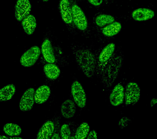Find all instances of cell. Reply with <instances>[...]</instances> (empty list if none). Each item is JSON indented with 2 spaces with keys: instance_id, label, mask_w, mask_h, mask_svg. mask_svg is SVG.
I'll return each instance as SVG.
<instances>
[{
  "instance_id": "6da1fadb",
  "label": "cell",
  "mask_w": 157,
  "mask_h": 139,
  "mask_svg": "<svg viewBox=\"0 0 157 139\" xmlns=\"http://www.w3.org/2000/svg\"><path fill=\"white\" fill-rule=\"evenodd\" d=\"M124 60L122 53L115 52L99 78L103 85V91H107L112 86L122 68Z\"/></svg>"
},
{
  "instance_id": "7a4b0ae2",
  "label": "cell",
  "mask_w": 157,
  "mask_h": 139,
  "mask_svg": "<svg viewBox=\"0 0 157 139\" xmlns=\"http://www.w3.org/2000/svg\"><path fill=\"white\" fill-rule=\"evenodd\" d=\"M76 64L79 70L87 78L95 75L97 57L95 53L86 48L78 49L73 52Z\"/></svg>"
},
{
  "instance_id": "3957f363",
  "label": "cell",
  "mask_w": 157,
  "mask_h": 139,
  "mask_svg": "<svg viewBox=\"0 0 157 139\" xmlns=\"http://www.w3.org/2000/svg\"><path fill=\"white\" fill-rule=\"evenodd\" d=\"M116 46L115 43L110 42L101 51L97 57L95 75L99 78L104 68L112 57L115 52Z\"/></svg>"
},
{
  "instance_id": "277c9868",
  "label": "cell",
  "mask_w": 157,
  "mask_h": 139,
  "mask_svg": "<svg viewBox=\"0 0 157 139\" xmlns=\"http://www.w3.org/2000/svg\"><path fill=\"white\" fill-rule=\"evenodd\" d=\"M141 96V89L139 85L135 82H130L124 89L125 106L134 105L139 101Z\"/></svg>"
},
{
  "instance_id": "5b68a950",
  "label": "cell",
  "mask_w": 157,
  "mask_h": 139,
  "mask_svg": "<svg viewBox=\"0 0 157 139\" xmlns=\"http://www.w3.org/2000/svg\"><path fill=\"white\" fill-rule=\"evenodd\" d=\"M71 93L75 103L79 108H85L87 104V96L82 84L78 81L72 82Z\"/></svg>"
},
{
  "instance_id": "8992f818",
  "label": "cell",
  "mask_w": 157,
  "mask_h": 139,
  "mask_svg": "<svg viewBox=\"0 0 157 139\" xmlns=\"http://www.w3.org/2000/svg\"><path fill=\"white\" fill-rule=\"evenodd\" d=\"M40 53L41 51L38 46H33L22 55L20 60L21 64L25 68L33 66L39 59Z\"/></svg>"
},
{
  "instance_id": "52a82bcc",
  "label": "cell",
  "mask_w": 157,
  "mask_h": 139,
  "mask_svg": "<svg viewBox=\"0 0 157 139\" xmlns=\"http://www.w3.org/2000/svg\"><path fill=\"white\" fill-rule=\"evenodd\" d=\"M72 21L78 30L85 31L88 26V20L84 12L77 5L72 7Z\"/></svg>"
},
{
  "instance_id": "ba28073f",
  "label": "cell",
  "mask_w": 157,
  "mask_h": 139,
  "mask_svg": "<svg viewBox=\"0 0 157 139\" xmlns=\"http://www.w3.org/2000/svg\"><path fill=\"white\" fill-rule=\"evenodd\" d=\"M31 9V4L29 0H17L14 8V16L16 20L21 21L29 15Z\"/></svg>"
},
{
  "instance_id": "9c48e42d",
  "label": "cell",
  "mask_w": 157,
  "mask_h": 139,
  "mask_svg": "<svg viewBox=\"0 0 157 139\" xmlns=\"http://www.w3.org/2000/svg\"><path fill=\"white\" fill-rule=\"evenodd\" d=\"M124 89L121 82H119L115 85L109 96V101L112 106L118 107L124 103Z\"/></svg>"
},
{
  "instance_id": "30bf717a",
  "label": "cell",
  "mask_w": 157,
  "mask_h": 139,
  "mask_svg": "<svg viewBox=\"0 0 157 139\" xmlns=\"http://www.w3.org/2000/svg\"><path fill=\"white\" fill-rule=\"evenodd\" d=\"M34 93L35 90L33 88H29L25 91L19 102V108L21 111L28 112L33 108L35 102Z\"/></svg>"
},
{
  "instance_id": "8fae6325",
  "label": "cell",
  "mask_w": 157,
  "mask_h": 139,
  "mask_svg": "<svg viewBox=\"0 0 157 139\" xmlns=\"http://www.w3.org/2000/svg\"><path fill=\"white\" fill-rule=\"evenodd\" d=\"M131 16L135 21H146L153 19L155 16L154 11L149 8H137L132 11Z\"/></svg>"
},
{
  "instance_id": "7c38bea8",
  "label": "cell",
  "mask_w": 157,
  "mask_h": 139,
  "mask_svg": "<svg viewBox=\"0 0 157 139\" xmlns=\"http://www.w3.org/2000/svg\"><path fill=\"white\" fill-rule=\"evenodd\" d=\"M59 10L63 21L66 24H71L72 22V8L68 0H61Z\"/></svg>"
},
{
  "instance_id": "4fadbf2b",
  "label": "cell",
  "mask_w": 157,
  "mask_h": 139,
  "mask_svg": "<svg viewBox=\"0 0 157 139\" xmlns=\"http://www.w3.org/2000/svg\"><path fill=\"white\" fill-rule=\"evenodd\" d=\"M55 130V124L51 120L45 122L39 129L36 135L37 139H49L51 138Z\"/></svg>"
},
{
  "instance_id": "5bb4252c",
  "label": "cell",
  "mask_w": 157,
  "mask_h": 139,
  "mask_svg": "<svg viewBox=\"0 0 157 139\" xmlns=\"http://www.w3.org/2000/svg\"><path fill=\"white\" fill-rule=\"evenodd\" d=\"M76 107L75 102L72 100L67 99L61 105V113L62 116L66 119H71L76 114Z\"/></svg>"
},
{
  "instance_id": "9a60e30c",
  "label": "cell",
  "mask_w": 157,
  "mask_h": 139,
  "mask_svg": "<svg viewBox=\"0 0 157 139\" xmlns=\"http://www.w3.org/2000/svg\"><path fill=\"white\" fill-rule=\"evenodd\" d=\"M51 90L47 85H42L34 93V101L38 104H42L46 102L50 97Z\"/></svg>"
},
{
  "instance_id": "2e32d148",
  "label": "cell",
  "mask_w": 157,
  "mask_h": 139,
  "mask_svg": "<svg viewBox=\"0 0 157 139\" xmlns=\"http://www.w3.org/2000/svg\"><path fill=\"white\" fill-rule=\"evenodd\" d=\"M41 52L46 62L49 63H55V57L51 42L50 40L46 39L43 42L41 46Z\"/></svg>"
},
{
  "instance_id": "e0dca14e",
  "label": "cell",
  "mask_w": 157,
  "mask_h": 139,
  "mask_svg": "<svg viewBox=\"0 0 157 139\" xmlns=\"http://www.w3.org/2000/svg\"><path fill=\"white\" fill-rule=\"evenodd\" d=\"M22 25L25 32L27 35H31L36 27V19L34 15L29 14L22 20Z\"/></svg>"
},
{
  "instance_id": "ac0fdd59",
  "label": "cell",
  "mask_w": 157,
  "mask_h": 139,
  "mask_svg": "<svg viewBox=\"0 0 157 139\" xmlns=\"http://www.w3.org/2000/svg\"><path fill=\"white\" fill-rule=\"evenodd\" d=\"M121 29L122 25L121 23L115 21L103 27L102 33L106 37H113L118 35L121 31Z\"/></svg>"
},
{
  "instance_id": "d6986e66",
  "label": "cell",
  "mask_w": 157,
  "mask_h": 139,
  "mask_svg": "<svg viewBox=\"0 0 157 139\" xmlns=\"http://www.w3.org/2000/svg\"><path fill=\"white\" fill-rule=\"evenodd\" d=\"M44 72L48 79L56 80L59 76L61 71L59 67L53 63L45 64L44 68Z\"/></svg>"
},
{
  "instance_id": "ffe728a7",
  "label": "cell",
  "mask_w": 157,
  "mask_h": 139,
  "mask_svg": "<svg viewBox=\"0 0 157 139\" xmlns=\"http://www.w3.org/2000/svg\"><path fill=\"white\" fill-rule=\"evenodd\" d=\"M16 93V87L13 84L6 85L0 89V102L10 101Z\"/></svg>"
},
{
  "instance_id": "44dd1931",
  "label": "cell",
  "mask_w": 157,
  "mask_h": 139,
  "mask_svg": "<svg viewBox=\"0 0 157 139\" xmlns=\"http://www.w3.org/2000/svg\"><path fill=\"white\" fill-rule=\"evenodd\" d=\"M4 132L10 137H17L20 135L22 129L18 124L15 123H8L5 124L3 127Z\"/></svg>"
},
{
  "instance_id": "7402d4cb",
  "label": "cell",
  "mask_w": 157,
  "mask_h": 139,
  "mask_svg": "<svg viewBox=\"0 0 157 139\" xmlns=\"http://www.w3.org/2000/svg\"><path fill=\"white\" fill-rule=\"evenodd\" d=\"M90 131V127L89 124L86 122H83L78 126L76 129L74 135L75 139L86 138Z\"/></svg>"
},
{
  "instance_id": "603a6c76",
  "label": "cell",
  "mask_w": 157,
  "mask_h": 139,
  "mask_svg": "<svg viewBox=\"0 0 157 139\" xmlns=\"http://www.w3.org/2000/svg\"><path fill=\"white\" fill-rule=\"evenodd\" d=\"M115 21V18L107 14H100L97 16L95 22L97 26L103 27Z\"/></svg>"
},
{
  "instance_id": "cb8c5ba5",
  "label": "cell",
  "mask_w": 157,
  "mask_h": 139,
  "mask_svg": "<svg viewBox=\"0 0 157 139\" xmlns=\"http://www.w3.org/2000/svg\"><path fill=\"white\" fill-rule=\"evenodd\" d=\"M72 130L69 124L65 123L61 126L60 129V137L63 139H71Z\"/></svg>"
},
{
  "instance_id": "d4e9b609",
  "label": "cell",
  "mask_w": 157,
  "mask_h": 139,
  "mask_svg": "<svg viewBox=\"0 0 157 139\" xmlns=\"http://www.w3.org/2000/svg\"><path fill=\"white\" fill-rule=\"evenodd\" d=\"M132 122V119L127 116L122 117L119 121L118 125L119 127L121 129H124L130 123Z\"/></svg>"
},
{
  "instance_id": "484cf974",
  "label": "cell",
  "mask_w": 157,
  "mask_h": 139,
  "mask_svg": "<svg viewBox=\"0 0 157 139\" xmlns=\"http://www.w3.org/2000/svg\"><path fill=\"white\" fill-rule=\"evenodd\" d=\"M87 139H97L98 138V134L97 131L94 130H92L89 131Z\"/></svg>"
},
{
  "instance_id": "4316f807",
  "label": "cell",
  "mask_w": 157,
  "mask_h": 139,
  "mask_svg": "<svg viewBox=\"0 0 157 139\" xmlns=\"http://www.w3.org/2000/svg\"><path fill=\"white\" fill-rule=\"evenodd\" d=\"M88 2L94 6H99L103 3V0H88Z\"/></svg>"
},
{
  "instance_id": "83f0119b",
  "label": "cell",
  "mask_w": 157,
  "mask_h": 139,
  "mask_svg": "<svg viewBox=\"0 0 157 139\" xmlns=\"http://www.w3.org/2000/svg\"><path fill=\"white\" fill-rule=\"evenodd\" d=\"M150 107H153L155 106L157 104V100L156 98H152L151 99L150 101Z\"/></svg>"
},
{
  "instance_id": "f1b7e54d",
  "label": "cell",
  "mask_w": 157,
  "mask_h": 139,
  "mask_svg": "<svg viewBox=\"0 0 157 139\" xmlns=\"http://www.w3.org/2000/svg\"><path fill=\"white\" fill-rule=\"evenodd\" d=\"M0 139H22V138L19 137H7L4 135H0Z\"/></svg>"
},
{
  "instance_id": "f546056e",
  "label": "cell",
  "mask_w": 157,
  "mask_h": 139,
  "mask_svg": "<svg viewBox=\"0 0 157 139\" xmlns=\"http://www.w3.org/2000/svg\"><path fill=\"white\" fill-rule=\"evenodd\" d=\"M42 1L44 2H48L49 0H42Z\"/></svg>"
}]
</instances>
